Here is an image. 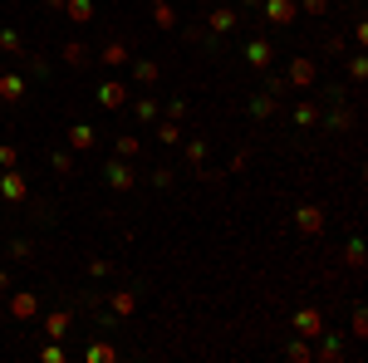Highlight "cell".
<instances>
[{
	"label": "cell",
	"mask_w": 368,
	"mask_h": 363,
	"mask_svg": "<svg viewBox=\"0 0 368 363\" xmlns=\"http://www.w3.org/2000/svg\"><path fill=\"white\" fill-rule=\"evenodd\" d=\"M93 103H98V109H128V84H118V79H103L98 84V93H93Z\"/></svg>",
	"instance_id": "1"
},
{
	"label": "cell",
	"mask_w": 368,
	"mask_h": 363,
	"mask_svg": "<svg viewBox=\"0 0 368 363\" xmlns=\"http://www.w3.org/2000/svg\"><path fill=\"white\" fill-rule=\"evenodd\" d=\"M260 10H266L270 25H295L300 20V0H260Z\"/></svg>",
	"instance_id": "2"
},
{
	"label": "cell",
	"mask_w": 368,
	"mask_h": 363,
	"mask_svg": "<svg viewBox=\"0 0 368 363\" xmlns=\"http://www.w3.org/2000/svg\"><path fill=\"white\" fill-rule=\"evenodd\" d=\"M103 177H109V187H113V192H128V187H138V172L128 167V158L103 162Z\"/></svg>",
	"instance_id": "3"
},
{
	"label": "cell",
	"mask_w": 368,
	"mask_h": 363,
	"mask_svg": "<svg viewBox=\"0 0 368 363\" xmlns=\"http://www.w3.org/2000/svg\"><path fill=\"white\" fill-rule=\"evenodd\" d=\"M314 79H320L314 59H309V55H295V59H290V79H285V84H295V89L304 93V89H314Z\"/></svg>",
	"instance_id": "4"
},
{
	"label": "cell",
	"mask_w": 368,
	"mask_h": 363,
	"mask_svg": "<svg viewBox=\"0 0 368 363\" xmlns=\"http://www.w3.org/2000/svg\"><path fill=\"white\" fill-rule=\"evenodd\" d=\"M270 59H275V44H270V39H250V44H246V64H250L255 74H266Z\"/></svg>",
	"instance_id": "5"
},
{
	"label": "cell",
	"mask_w": 368,
	"mask_h": 363,
	"mask_svg": "<svg viewBox=\"0 0 368 363\" xmlns=\"http://www.w3.org/2000/svg\"><path fill=\"white\" fill-rule=\"evenodd\" d=\"M35 315H39V299H35L30 290H15V295H10V319H20V324H30Z\"/></svg>",
	"instance_id": "6"
},
{
	"label": "cell",
	"mask_w": 368,
	"mask_h": 363,
	"mask_svg": "<svg viewBox=\"0 0 368 363\" xmlns=\"http://www.w3.org/2000/svg\"><path fill=\"white\" fill-rule=\"evenodd\" d=\"M295 329H300V339H320L324 334V315L320 309H295Z\"/></svg>",
	"instance_id": "7"
},
{
	"label": "cell",
	"mask_w": 368,
	"mask_h": 363,
	"mask_svg": "<svg viewBox=\"0 0 368 363\" xmlns=\"http://www.w3.org/2000/svg\"><path fill=\"white\" fill-rule=\"evenodd\" d=\"M295 226H300V236H320V231H324V212H320V206H300Z\"/></svg>",
	"instance_id": "8"
},
{
	"label": "cell",
	"mask_w": 368,
	"mask_h": 363,
	"mask_svg": "<svg viewBox=\"0 0 368 363\" xmlns=\"http://www.w3.org/2000/svg\"><path fill=\"white\" fill-rule=\"evenodd\" d=\"M236 20H241V10L221 6V10H212V15H206V30H212V35L221 39V35H231V30H236Z\"/></svg>",
	"instance_id": "9"
},
{
	"label": "cell",
	"mask_w": 368,
	"mask_h": 363,
	"mask_svg": "<svg viewBox=\"0 0 368 363\" xmlns=\"http://www.w3.org/2000/svg\"><path fill=\"white\" fill-rule=\"evenodd\" d=\"M103 299H109V309H113L118 319L138 309V290H103Z\"/></svg>",
	"instance_id": "10"
},
{
	"label": "cell",
	"mask_w": 368,
	"mask_h": 363,
	"mask_svg": "<svg viewBox=\"0 0 368 363\" xmlns=\"http://www.w3.org/2000/svg\"><path fill=\"white\" fill-rule=\"evenodd\" d=\"M334 358H344V339L339 334H320V348H314V363H334Z\"/></svg>",
	"instance_id": "11"
},
{
	"label": "cell",
	"mask_w": 368,
	"mask_h": 363,
	"mask_svg": "<svg viewBox=\"0 0 368 363\" xmlns=\"http://www.w3.org/2000/svg\"><path fill=\"white\" fill-rule=\"evenodd\" d=\"M69 329H74V315H69V309H55V315H44V334H49V339H59V344H64Z\"/></svg>",
	"instance_id": "12"
},
{
	"label": "cell",
	"mask_w": 368,
	"mask_h": 363,
	"mask_svg": "<svg viewBox=\"0 0 368 363\" xmlns=\"http://www.w3.org/2000/svg\"><path fill=\"white\" fill-rule=\"evenodd\" d=\"M157 142L177 147V142H182V118H167V113H157Z\"/></svg>",
	"instance_id": "13"
},
{
	"label": "cell",
	"mask_w": 368,
	"mask_h": 363,
	"mask_svg": "<svg viewBox=\"0 0 368 363\" xmlns=\"http://www.w3.org/2000/svg\"><path fill=\"white\" fill-rule=\"evenodd\" d=\"M0 98L20 103V98H25V74H0Z\"/></svg>",
	"instance_id": "14"
},
{
	"label": "cell",
	"mask_w": 368,
	"mask_h": 363,
	"mask_svg": "<svg viewBox=\"0 0 368 363\" xmlns=\"http://www.w3.org/2000/svg\"><path fill=\"white\" fill-rule=\"evenodd\" d=\"M0 192H6V201H25V177L15 167H6V177H0Z\"/></svg>",
	"instance_id": "15"
},
{
	"label": "cell",
	"mask_w": 368,
	"mask_h": 363,
	"mask_svg": "<svg viewBox=\"0 0 368 363\" xmlns=\"http://www.w3.org/2000/svg\"><path fill=\"white\" fill-rule=\"evenodd\" d=\"M128 109H133V118H138V123H157V113H163V109H157V98H147V93H142V98H133Z\"/></svg>",
	"instance_id": "16"
},
{
	"label": "cell",
	"mask_w": 368,
	"mask_h": 363,
	"mask_svg": "<svg viewBox=\"0 0 368 363\" xmlns=\"http://www.w3.org/2000/svg\"><path fill=\"white\" fill-rule=\"evenodd\" d=\"M93 142H98V133H93L89 123H74V128H69V147H74V152H89Z\"/></svg>",
	"instance_id": "17"
},
{
	"label": "cell",
	"mask_w": 368,
	"mask_h": 363,
	"mask_svg": "<svg viewBox=\"0 0 368 363\" xmlns=\"http://www.w3.org/2000/svg\"><path fill=\"white\" fill-rule=\"evenodd\" d=\"M64 20L89 25V20H93V0H64Z\"/></svg>",
	"instance_id": "18"
},
{
	"label": "cell",
	"mask_w": 368,
	"mask_h": 363,
	"mask_svg": "<svg viewBox=\"0 0 368 363\" xmlns=\"http://www.w3.org/2000/svg\"><path fill=\"white\" fill-rule=\"evenodd\" d=\"M98 55H103V64H113V69L133 59V55H128V44H123V39H109V44H103V49H98Z\"/></svg>",
	"instance_id": "19"
},
{
	"label": "cell",
	"mask_w": 368,
	"mask_h": 363,
	"mask_svg": "<svg viewBox=\"0 0 368 363\" xmlns=\"http://www.w3.org/2000/svg\"><path fill=\"white\" fill-rule=\"evenodd\" d=\"M157 74H163V69H157V59H133V79H138L142 89H152Z\"/></svg>",
	"instance_id": "20"
},
{
	"label": "cell",
	"mask_w": 368,
	"mask_h": 363,
	"mask_svg": "<svg viewBox=\"0 0 368 363\" xmlns=\"http://www.w3.org/2000/svg\"><path fill=\"white\" fill-rule=\"evenodd\" d=\"M275 109H280L275 93H255V98H250V118H270Z\"/></svg>",
	"instance_id": "21"
},
{
	"label": "cell",
	"mask_w": 368,
	"mask_h": 363,
	"mask_svg": "<svg viewBox=\"0 0 368 363\" xmlns=\"http://www.w3.org/2000/svg\"><path fill=\"white\" fill-rule=\"evenodd\" d=\"M152 25L157 30H177V10L167 6V0H157V6H152Z\"/></svg>",
	"instance_id": "22"
},
{
	"label": "cell",
	"mask_w": 368,
	"mask_h": 363,
	"mask_svg": "<svg viewBox=\"0 0 368 363\" xmlns=\"http://www.w3.org/2000/svg\"><path fill=\"white\" fill-rule=\"evenodd\" d=\"M59 55H64V64H69V69H84V64H89V49H84L79 39H69V44L59 49Z\"/></svg>",
	"instance_id": "23"
},
{
	"label": "cell",
	"mask_w": 368,
	"mask_h": 363,
	"mask_svg": "<svg viewBox=\"0 0 368 363\" xmlns=\"http://www.w3.org/2000/svg\"><path fill=\"white\" fill-rule=\"evenodd\" d=\"M6 255H10V261H15V266H25V261H35V245H30L25 236H15V241L6 245Z\"/></svg>",
	"instance_id": "24"
},
{
	"label": "cell",
	"mask_w": 368,
	"mask_h": 363,
	"mask_svg": "<svg viewBox=\"0 0 368 363\" xmlns=\"http://www.w3.org/2000/svg\"><path fill=\"white\" fill-rule=\"evenodd\" d=\"M320 123V109L314 103H295V128H314Z\"/></svg>",
	"instance_id": "25"
},
{
	"label": "cell",
	"mask_w": 368,
	"mask_h": 363,
	"mask_svg": "<svg viewBox=\"0 0 368 363\" xmlns=\"http://www.w3.org/2000/svg\"><path fill=\"white\" fill-rule=\"evenodd\" d=\"M324 128H329V133H349V128H353V113H349V109H334V113L324 118Z\"/></svg>",
	"instance_id": "26"
},
{
	"label": "cell",
	"mask_w": 368,
	"mask_h": 363,
	"mask_svg": "<svg viewBox=\"0 0 368 363\" xmlns=\"http://www.w3.org/2000/svg\"><path fill=\"white\" fill-rule=\"evenodd\" d=\"M344 261H349L353 270H363V261H368V250H363V241H358V236H353V241L344 245Z\"/></svg>",
	"instance_id": "27"
},
{
	"label": "cell",
	"mask_w": 368,
	"mask_h": 363,
	"mask_svg": "<svg viewBox=\"0 0 368 363\" xmlns=\"http://www.w3.org/2000/svg\"><path fill=\"white\" fill-rule=\"evenodd\" d=\"M84 358H89V363H113L118 353H113V344H89V348H84Z\"/></svg>",
	"instance_id": "28"
},
{
	"label": "cell",
	"mask_w": 368,
	"mask_h": 363,
	"mask_svg": "<svg viewBox=\"0 0 368 363\" xmlns=\"http://www.w3.org/2000/svg\"><path fill=\"white\" fill-rule=\"evenodd\" d=\"M49 167H55L59 177H69V172H74V152H64V147H59V152H49Z\"/></svg>",
	"instance_id": "29"
},
{
	"label": "cell",
	"mask_w": 368,
	"mask_h": 363,
	"mask_svg": "<svg viewBox=\"0 0 368 363\" xmlns=\"http://www.w3.org/2000/svg\"><path fill=\"white\" fill-rule=\"evenodd\" d=\"M0 49H6V55H25V39H20V30H0Z\"/></svg>",
	"instance_id": "30"
},
{
	"label": "cell",
	"mask_w": 368,
	"mask_h": 363,
	"mask_svg": "<svg viewBox=\"0 0 368 363\" xmlns=\"http://www.w3.org/2000/svg\"><path fill=\"white\" fill-rule=\"evenodd\" d=\"M285 358H290V363H314V348H309L304 339H295V344L285 348Z\"/></svg>",
	"instance_id": "31"
},
{
	"label": "cell",
	"mask_w": 368,
	"mask_h": 363,
	"mask_svg": "<svg viewBox=\"0 0 368 363\" xmlns=\"http://www.w3.org/2000/svg\"><path fill=\"white\" fill-rule=\"evenodd\" d=\"M138 152H142V138H118V158H138Z\"/></svg>",
	"instance_id": "32"
},
{
	"label": "cell",
	"mask_w": 368,
	"mask_h": 363,
	"mask_svg": "<svg viewBox=\"0 0 368 363\" xmlns=\"http://www.w3.org/2000/svg\"><path fill=\"white\" fill-rule=\"evenodd\" d=\"M187 162H192V167H201V162H206V142H201V138H192V142H187Z\"/></svg>",
	"instance_id": "33"
},
{
	"label": "cell",
	"mask_w": 368,
	"mask_h": 363,
	"mask_svg": "<svg viewBox=\"0 0 368 363\" xmlns=\"http://www.w3.org/2000/svg\"><path fill=\"white\" fill-rule=\"evenodd\" d=\"M363 74H368V59H363V55H349V79L363 84Z\"/></svg>",
	"instance_id": "34"
},
{
	"label": "cell",
	"mask_w": 368,
	"mask_h": 363,
	"mask_svg": "<svg viewBox=\"0 0 368 363\" xmlns=\"http://www.w3.org/2000/svg\"><path fill=\"white\" fill-rule=\"evenodd\" d=\"M172 182H177L172 167H152V187H172Z\"/></svg>",
	"instance_id": "35"
},
{
	"label": "cell",
	"mask_w": 368,
	"mask_h": 363,
	"mask_svg": "<svg viewBox=\"0 0 368 363\" xmlns=\"http://www.w3.org/2000/svg\"><path fill=\"white\" fill-rule=\"evenodd\" d=\"M89 275H93V280H109L113 266H109V261H89Z\"/></svg>",
	"instance_id": "36"
},
{
	"label": "cell",
	"mask_w": 368,
	"mask_h": 363,
	"mask_svg": "<svg viewBox=\"0 0 368 363\" xmlns=\"http://www.w3.org/2000/svg\"><path fill=\"white\" fill-rule=\"evenodd\" d=\"M300 10H304V15H324L329 0H300Z\"/></svg>",
	"instance_id": "37"
},
{
	"label": "cell",
	"mask_w": 368,
	"mask_h": 363,
	"mask_svg": "<svg viewBox=\"0 0 368 363\" xmlns=\"http://www.w3.org/2000/svg\"><path fill=\"white\" fill-rule=\"evenodd\" d=\"M363 334H368V315H363V304H358L353 309V339H363Z\"/></svg>",
	"instance_id": "38"
},
{
	"label": "cell",
	"mask_w": 368,
	"mask_h": 363,
	"mask_svg": "<svg viewBox=\"0 0 368 363\" xmlns=\"http://www.w3.org/2000/svg\"><path fill=\"white\" fill-rule=\"evenodd\" d=\"M39 358H44V363H59V358H64V344H59V339H55V344H49V348H44V353H39Z\"/></svg>",
	"instance_id": "39"
},
{
	"label": "cell",
	"mask_w": 368,
	"mask_h": 363,
	"mask_svg": "<svg viewBox=\"0 0 368 363\" xmlns=\"http://www.w3.org/2000/svg\"><path fill=\"white\" fill-rule=\"evenodd\" d=\"M15 162H20V152L6 142V147H0V167H15Z\"/></svg>",
	"instance_id": "40"
},
{
	"label": "cell",
	"mask_w": 368,
	"mask_h": 363,
	"mask_svg": "<svg viewBox=\"0 0 368 363\" xmlns=\"http://www.w3.org/2000/svg\"><path fill=\"white\" fill-rule=\"evenodd\" d=\"M324 49H329V55H334V59H339V55H344V49H349V44H344V39H339V35H329V39H324Z\"/></svg>",
	"instance_id": "41"
},
{
	"label": "cell",
	"mask_w": 368,
	"mask_h": 363,
	"mask_svg": "<svg viewBox=\"0 0 368 363\" xmlns=\"http://www.w3.org/2000/svg\"><path fill=\"white\" fill-rule=\"evenodd\" d=\"M44 6H49V10H64V0H44Z\"/></svg>",
	"instance_id": "42"
},
{
	"label": "cell",
	"mask_w": 368,
	"mask_h": 363,
	"mask_svg": "<svg viewBox=\"0 0 368 363\" xmlns=\"http://www.w3.org/2000/svg\"><path fill=\"white\" fill-rule=\"evenodd\" d=\"M0 290H10V275H6V270H0Z\"/></svg>",
	"instance_id": "43"
},
{
	"label": "cell",
	"mask_w": 368,
	"mask_h": 363,
	"mask_svg": "<svg viewBox=\"0 0 368 363\" xmlns=\"http://www.w3.org/2000/svg\"><path fill=\"white\" fill-rule=\"evenodd\" d=\"M241 6H246V10H255V6H260V0H241Z\"/></svg>",
	"instance_id": "44"
},
{
	"label": "cell",
	"mask_w": 368,
	"mask_h": 363,
	"mask_svg": "<svg viewBox=\"0 0 368 363\" xmlns=\"http://www.w3.org/2000/svg\"><path fill=\"white\" fill-rule=\"evenodd\" d=\"M147 6H157V0H147Z\"/></svg>",
	"instance_id": "45"
}]
</instances>
